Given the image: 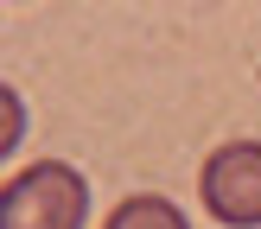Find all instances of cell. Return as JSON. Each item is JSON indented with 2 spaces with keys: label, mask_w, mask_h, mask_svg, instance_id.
Segmentation results:
<instances>
[{
  "label": "cell",
  "mask_w": 261,
  "mask_h": 229,
  "mask_svg": "<svg viewBox=\"0 0 261 229\" xmlns=\"http://www.w3.org/2000/svg\"><path fill=\"white\" fill-rule=\"evenodd\" d=\"M89 216V185L76 165L38 159L0 185V229H83Z\"/></svg>",
  "instance_id": "cell-1"
},
{
  "label": "cell",
  "mask_w": 261,
  "mask_h": 229,
  "mask_svg": "<svg viewBox=\"0 0 261 229\" xmlns=\"http://www.w3.org/2000/svg\"><path fill=\"white\" fill-rule=\"evenodd\" d=\"M198 197L229 229L261 223V140H223L198 172Z\"/></svg>",
  "instance_id": "cell-2"
},
{
  "label": "cell",
  "mask_w": 261,
  "mask_h": 229,
  "mask_svg": "<svg viewBox=\"0 0 261 229\" xmlns=\"http://www.w3.org/2000/svg\"><path fill=\"white\" fill-rule=\"evenodd\" d=\"M102 229H191L185 210H178L172 197H153V191H134V197H121L109 210V223Z\"/></svg>",
  "instance_id": "cell-3"
},
{
  "label": "cell",
  "mask_w": 261,
  "mask_h": 229,
  "mask_svg": "<svg viewBox=\"0 0 261 229\" xmlns=\"http://www.w3.org/2000/svg\"><path fill=\"white\" fill-rule=\"evenodd\" d=\"M0 108H7V134H0V147L13 153V147H19V127H25V102H19L13 83H7V96H0Z\"/></svg>",
  "instance_id": "cell-4"
}]
</instances>
